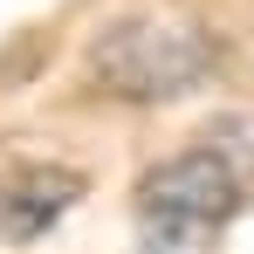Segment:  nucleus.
<instances>
[{
  "mask_svg": "<svg viewBox=\"0 0 254 254\" xmlns=\"http://www.w3.org/2000/svg\"><path fill=\"white\" fill-rule=\"evenodd\" d=\"M234 213H241V179L213 144L172 151L130 186V220L151 254H199L206 241L227 234Z\"/></svg>",
  "mask_w": 254,
  "mask_h": 254,
  "instance_id": "f257e3e1",
  "label": "nucleus"
},
{
  "mask_svg": "<svg viewBox=\"0 0 254 254\" xmlns=\"http://www.w3.org/2000/svg\"><path fill=\"white\" fill-rule=\"evenodd\" d=\"M96 55H137V62H103V76L124 96H179L206 69V42H192V28H151V21L117 28L110 48H96Z\"/></svg>",
  "mask_w": 254,
  "mask_h": 254,
  "instance_id": "f03ea898",
  "label": "nucleus"
},
{
  "mask_svg": "<svg viewBox=\"0 0 254 254\" xmlns=\"http://www.w3.org/2000/svg\"><path fill=\"white\" fill-rule=\"evenodd\" d=\"M83 192V179L62 165H28V172H7L0 179V234L7 241H35L42 227H55L69 199Z\"/></svg>",
  "mask_w": 254,
  "mask_h": 254,
  "instance_id": "7ed1b4c3",
  "label": "nucleus"
}]
</instances>
